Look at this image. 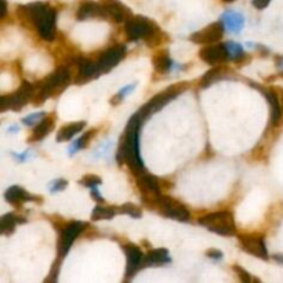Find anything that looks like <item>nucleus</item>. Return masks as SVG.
<instances>
[{
	"instance_id": "obj_20",
	"label": "nucleus",
	"mask_w": 283,
	"mask_h": 283,
	"mask_svg": "<svg viewBox=\"0 0 283 283\" xmlns=\"http://www.w3.org/2000/svg\"><path fill=\"white\" fill-rule=\"evenodd\" d=\"M234 75V70L226 66V64H220L216 65L214 68H212L210 70H208L204 75H203L202 80H200V87L202 88H208L212 84H214L216 82L222 80V79H228Z\"/></svg>"
},
{
	"instance_id": "obj_8",
	"label": "nucleus",
	"mask_w": 283,
	"mask_h": 283,
	"mask_svg": "<svg viewBox=\"0 0 283 283\" xmlns=\"http://www.w3.org/2000/svg\"><path fill=\"white\" fill-rule=\"evenodd\" d=\"M154 210H156L158 213H160L168 218L177 220L181 222H186V221L191 220V213H190L188 208H185V204L178 202L174 198L168 196V195H162L159 198Z\"/></svg>"
},
{
	"instance_id": "obj_14",
	"label": "nucleus",
	"mask_w": 283,
	"mask_h": 283,
	"mask_svg": "<svg viewBox=\"0 0 283 283\" xmlns=\"http://www.w3.org/2000/svg\"><path fill=\"white\" fill-rule=\"evenodd\" d=\"M101 6L104 8L106 18L116 24L128 22L133 17V12L120 0H100Z\"/></svg>"
},
{
	"instance_id": "obj_38",
	"label": "nucleus",
	"mask_w": 283,
	"mask_h": 283,
	"mask_svg": "<svg viewBox=\"0 0 283 283\" xmlns=\"http://www.w3.org/2000/svg\"><path fill=\"white\" fill-rule=\"evenodd\" d=\"M61 260H62V258H60V257H58L57 261L52 264V272H50L48 278H46V282H57L58 272H60V266H61Z\"/></svg>"
},
{
	"instance_id": "obj_47",
	"label": "nucleus",
	"mask_w": 283,
	"mask_h": 283,
	"mask_svg": "<svg viewBox=\"0 0 283 283\" xmlns=\"http://www.w3.org/2000/svg\"><path fill=\"white\" fill-rule=\"evenodd\" d=\"M280 75H282V76H283V72H282V74H280Z\"/></svg>"
},
{
	"instance_id": "obj_31",
	"label": "nucleus",
	"mask_w": 283,
	"mask_h": 283,
	"mask_svg": "<svg viewBox=\"0 0 283 283\" xmlns=\"http://www.w3.org/2000/svg\"><path fill=\"white\" fill-rule=\"evenodd\" d=\"M226 52H228V56H230V60H232V61H238L239 58L244 56L243 47L240 46L239 43L228 42V43H226Z\"/></svg>"
},
{
	"instance_id": "obj_25",
	"label": "nucleus",
	"mask_w": 283,
	"mask_h": 283,
	"mask_svg": "<svg viewBox=\"0 0 283 283\" xmlns=\"http://www.w3.org/2000/svg\"><path fill=\"white\" fill-rule=\"evenodd\" d=\"M152 65H154V70L158 74H162V75L163 74H168L174 68L173 60L170 58V56H168V52L166 50H159V52L154 54Z\"/></svg>"
},
{
	"instance_id": "obj_33",
	"label": "nucleus",
	"mask_w": 283,
	"mask_h": 283,
	"mask_svg": "<svg viewBox=\"0 0 283 283\" xmlns=\"http://www.w3.org/2000/svg\"><path fill=\"white\" fill-rule=\"evenodd\" d=\"M118 210L120 213L128 214L130 217H133V218H141V216H142V210L137 204H133V203H124Z\"/></svg>"
},
{
	"instance_id": "obj_40",
	"label": "nucleus",
	"mask_w": 283,
	"mask_h": 283,
	"mask_svg": "<svg viewBox=\"0 0 283 283\" xmlns=\"http://www.w3.org/2000/svg\"><path fill=\"white\" fill-rule=\"evenodd\" d=\"M252 3H253V6H254L257 10H264V8H266L268 4L271 3V0H253Z\"/></svg>"
},
{
	"instance_id": "obj_26",
	"label": "nucleus",
	"mask_w": 283,
	"mask_h": 283,
	"mask_svg": "<svg viewBox=\"0 0 283 283\" xmlns=\"http://www.w3.org/2000/svg\"><path fill=\"white\" fill-rule=\"evenodd\" d=\"M86 128V122H74L70 124H65L58 130L57 133V141L58 142H66L75 137L76 134L80 133L83 128Z\"/></svg>"
},
{
	"instance_id": "obj_43",
	"label": "nucleus",
	"mask_w": 283,
	"mask_h": 283,
	"mask_svg": "<svg viewBox=\"0 0 283 283\" xmlns=\"http://www.w3.org/2000/svg\"><path fill=\"white\" fill-rule=\"evenodd\" d=\"M275 61H276L275 64H276L278 68H279V70L283 72V57H282V56H279V57L275 58Z\"/></svg>"
},
{
	"instance_id": "obj_7",
	"label": "nucleus",
	"mask_w": 283,
	"mask_h": 283,
	"mask_svg": "<svg viewBox=\"0 0 283 283\" xmlns=\"http://www.w3.org/2000/svg\"><path fill=\"white\" fill-rule=\"evenodd\" d=\"M35 94V84L29 83V82L24 80L18 90H16L12 94H4L0 98V106H2V112L6 110H14L18 112L32 101Z\"/></svg>"
},
{
	"instance_id": "obj_34",
	"label": "nucleus",
	"mask_w": 283,
	"mask_h": 283,
	"mask_svg": "<svg viewBox=\"0 0 283 283\" xmlns=\"http://www.w3.org/2000/svg\"><path fill=\"white\" fill-rule=\"evenodd\" d=\"M79 184L86 186V188L92 190V188H97L98 185L102 184V180H101V177H98V176H96V174H86V176L82 177Z\"/></svg>"
},
{
	"instance_id": "obj_3",
	"label": "nucleus",
	"mask_w": 283,
	"mask_h": 283,
	"mask_svg": "<svg viewBox=\"0 0 283 283\" xmlns=\"http://www.w3.org/2000/svg\"><path fill=\"white\" fill-rule=\"evenodd\" d=\"M70 70L68 66H58L43 80L35 83V94L32 102L35 105H42L48 98L57 97L64 92L70 83Z\"/></svg>"
},
{
	"instance_id": "obj_24",
	"label": "nucleus",
	"mask_w": 283,
	"mask_h": 283,
	"mask_svg": "<svg viewBox=\"0 0 283 283\" xmlns=\"http://www.w3.org/2000/svg\"><path fill=\"white\" fill-rule=\"evenodd\" d=\"M220 18H221L220 21L224 24L226 30H230L232 34H239L240 29L243 28V25H244V18H243L242 14L234 12V10H228Z\"/></svg>"
},
{
	"instance_id": "obj_9",
	"label": "nucleus",
	"mask_w": 283,
	"mask_h": 283,
	"mask_svg": "<svg viewBox=\"0 0 283 283\" xmlns=\"http://www.w3.org/2000/svg\"><path fill=\"white\" fill-rule=\"evenodd\" d=\"M137 178V186L141 192V199L145 206L150 210H154L158 199L162 196L163 194L160 191V181L154 176L148 173H144L136 177Z\"/></svg>"
},
{
	"instance_id": "obj_46",
	"label": "nucleus",
	"mask_w": 283,
	"mask_h": 283,
	"mask_svg": "<svg viewBox=\"0 0 283 283\" xmlns=\"http://www.w3.org/2000/svg\"><path fill=\"white\" fill-rule=\"evenodd\" d=\"M222 2H226V3H232V2H235V0H222Z\"/></svg>"
},
{
	"instance_id": "obj_22",
	"label": "nucleus",
	"mask_w": 283,
	"mask_h": 283,
	"mask_svg": "<svg viewBox=\"0 0 283 283\" xmlns=\"http://www.w3.org/2000/svg\"><path fill=\"white\" fill-rule=\"evenodd\" d=\"M4 199L6 202L12 203L14 206H21L25 202H40V198H36L30 195L28 191H25L24 188L18 185H12L6 192H4Z\"/></svg>"
},
{
	"instance_id": "obj_17",
	"label": "nucleus",
	"mask_w": 283,
	"mask_h": 283,
	"mask_svg": "<svg viewBox=\"0 0 283 283\" xmlns=\"http://www.w3.org/2000/svg\"><path fill=\"white\" fill-rule=\"evenodd\" d=\"M199 57L202 61H204L208 65H220L226 64L230 60L228 52H226V46L224 43L221 44H208V46L203 47L199 52Z\"/></svg>"
},
{
	"instance_id": "obj_28",
	"label": "nucleus",
	"mask_w": 283,
	"mask_h": 283,
	"mask_svg": "<svg viewBox=\"0 0 283 283\" xmlns=\"http://www.w3.org/2000/svg\"><path fill=\"white\" fill-rule=\"evenodd\" d=\"M118 208L115 206H104V204H98L96 206L92 213V221H101V220H110L115 217Z\"/></svg>"
},
{
	"instance_id": "obj_1",
	"label": "nucleus",
	"mask_w": 283,
	"mask_h": 283,
	"mask_svg": "<svg viewBox=\"0 0 283 283\" xmlns=\"http://www.w3.org/2000/svg\"><path fill=\"white\" fill-rule=\"evenodd\" d=\"M141 118L138 114H134L126 124L124 133L122 134L119 148L116 152V160L119 164H128L130 172L138 177L146 173L144 162L140 155V128H141Z\"/></svg>"
},
{
	"instance_id": "obj_5",
	"label": "nucleus",
	"mask_w": 283,
	"mask_h": 283,
	"mask_svg": "<svg viewBox=\"0 0 283 283\" xmlns=\"http://www.w3.org/2000/svg\"><path fill=\"white\" fill-rule=\"evenodd\" d=\"M186 87H188V83H186V82H181V83H176V84L168 86V88L163 90V92H158L155 97H152V98L137 112L140 118H141V120L145 122L152 114L159 112L164 105L168 104L170 101H173L174 98H177L180 94H182V92L186 90Z\"/></svg>"
},
{
	"instance_id": "obj_21",
	"label": "nucleus",
	"mask_w": 283,
	"mask_h": 283,
	"mask_svg": "<svg viewBox=\"0 0 283 283\" xmlns=\"http://www.w3.org/2000/svg\"><path fill=\"white\" fill-rule=\"evenodd\" d=\"M54 126H56V114H54V112L47 114V115L44 116V119L39 122L35 128H34L32 133L29 136L28 141L29 142H38V141H42L44 137H47L48 134L52 133Z\"/></svg>"
},
{
	"instance_id": "obj_29",
	"label": "nucleus",
	"mask_w": 283,
	"mask_h": 283,
	"mask_svg": "<svg viewBox=\"0 0 283 283\" xmlns=\"http://www.w3.org/2000/svg\"><path fill=\"white\" fill-rule=\"evenodd\" d=\"M97 134V128H92V130H88V132H86V133L83 134L82 137H79V138L76 140L74 144L70 145V155L74 156L78 152V150H83V148H86L87 145H88V142L92 141V137Z\"/></svg>"
},
{
	"instance_id": "obj_30",
	"label": "nucleus",
	"mask_w": 283,
	"mask_h": 283,
	"mask_svg": "<svg viewBox=\"0 0 283 283\" xmlns=\"http://www.w3.org/2000/svg\"><path fill=\"white\" fill-rule=\"evenodd\" d=\"M168 34H164L162 29L159 28L158 30H156L154 35L150 36V38H148L146 40H145V43H146V46L148 47H152V48H155V47L160 46V44H163L164 42H168Z\"/></svg>"
},
{
	"instance_id": "obj_16",
	"label": "nucleus",
	"mask_w": 283,
	"mask_h": 283,
	"mask_svg": "<svg viewBox=\"0 0 283 283\" xmlns=\"http://www.w3.org/2000/svg\"><path fill=\"white\" fill-rule=\"evenodd\" d=\"M123 250H124V254H126V260H128V264H126V279L128 280L140 270H142L144 254H142V250L138 246L133 244V243L123 244Z\"/></svg>"
},
{
	"instance_id": "obj_35",
	"label": "nucleus",
	"mask_w": 283,
	"mask_h": 283,
	"mask_svg": "<svg viewBox=\"0 0 283 283\" xmlns=\"http://www.w3.org/2000/svg\"><path fill=\"white\" fill-rule=\"evenodd\" d=\"M46 115H47L46 112H36V114L28 115L26 118H24L22 119V124H25V126H29V128H34V124L36 126L39 122L44 119V116Z\"/></svg>"
},
{
	"instance_id": "obj_44",
	"label": "nucleus",
	"mask_w": 283,
	"mask_h": 283,
	"mask_svg": "<svg viewBox=\"0 0 283 283\" xmlns=\"http://www.w3.org/2000/svg\"><path fill=\"white\" fill-rule=\"evenodd\" d=\"M12 156H14V158H18V160H20V162H24V160L28 158V152H25V154H22V155H17V154H14Z\"/></svg>"
},
{
	"instance_id": "obj_32",
	"label": "nucleus",
	"mask_w": 283,
	"mask_h": 283,
	"mask_svg": "<svg viewBox=\"0 0 283 283\" xmlns=\"http://www.w3.org/2000/svg\"><path fill=\"white\" fill-rule=\"evenodd\" d=\"M136 87H137V83H132V84H128V86H124L123 88H120V90H119V92H116L115 96L112 97V100H110V104L112 105L120 104L122 101L128 97V94H130V92H133Z\"/></svg>"
},
{
	"instance_id": "obj_18",
	"label": "nucleus",
	"mask_w": 283,
	"mask_h": 283,
	"mask_svg": "<svg viewBox=\"0 0 283 283\" xmlns=\"http://www.w3.org/2000/svg\"><path fill=\"white\" fill-rule=\"evenodd\" d=\"M250 84L264 94V97H266L268 104L271 106V124L272 126H276L278 123L280 122V118H282V104H280L278 90H275V88H266V87L260 86L258 83H254V82H250Z\"/></svg>"
},
{
	"instance_id": "obj_13",
	"label": "nucleus",
	"mask_w": 283,
	"mask_h": 283,
	"mask_svg": "<svg viewBox=\"0 0 283 283\" xmlns=\"http://www.w3.org/2000/svg\"><path fill=\"white\" fill-rule=\"evenodd\" d=\"M224 32H226L224 24L221 21H217V22L204 26L195 34H192L190 39L196 44H214L224 38Z\"/></svg>"
},
{
	"instance_id": "obj_23",
	"label": "nucleus",
	"mask_w": 283,
	"mask_h": 283,
	"mask_svg": "<svg viewBox=\"0 0 283 283\" xmlns=\"http://www.w3.org/2000/svg\"><path fill=\"white\" fill-rule=\"evenodd\" d=\"M172 262V257L168 254V248H152L145 253L142 258V268L148 266H162Z\"/></svg>"
},
{
	"instance_id": "obj_37",
	"label": "nucleus",
	"mask_w": 283,
	"mask_h": 283,
	"mask_svg": "<svg viewBox=\"0 0 283 283\" xmlns=\"http://www.w3.org/2000/svg\"><path fill=\"white\" fill-rule=\"evenodd\" d=\"M66 186H68V181H66V180L58 178V180H56V181L50 182V192H52V194L61 192V191H64Z\"/></svg>"
},
{
	"instance_id": "obj_42",
	"label": "nucleus",
	"mask_w": 283,
	"mask_h": 283,
	"mask_svg": "<svg viewBox=\"0 0 283 283\" xmlns=\"http://www.w3.org/2000/svg\"><path fill=\"white\" fill-rule=\"evenodd\" d=\"M0 3H2V14H0V18L4 20L7 16V2L6 0H0Z\"/></svg>"
},
{
	"instance_id": "obj_10",
	"label": "nucleus",
	"mask_w": 283,
	"mask_h": 283,
	"mask_svg": "<svg viewBox=\"0 0 283 283\" xmlns=\"http://www.w3.org/2000/svg\"><path fill=\"white\" fill-rule=\"evenodd\" d=\"M86 226L87 224L82 222V221H70L60 230V239H58V257L60 258H64L65 256L68 254L75 239L86 230Z\"/></svg>"
},
{
	"instance_id": "obj_41",
	"label": "nucleus",
	"mask_w": 283,
	"mask_h": 283,
	"mask_svg": "<svg viewBox=\"0 0 283 283\" xmlns=\"http://www.w3.org/2000/svg\"><path fill=\"white\" fill-rule=\"evenodd\" d=\"M92 199L94 200H97L98 203H104V198L101 196V194H100L96 188H92Z\"/></svg>"
},
{
	"instance_id": "obj_4",
	"label": "nucleus",
	"mask_w": 283,
	"mask_h": 283,
	"mask_svg": "<svg viewBox=\"0 0 283 283\" xmlns=\"http://www.w3.org/2000/svg\"><path fill=\"white\" fill-rule=\"evenodd\" d=\"M198 222L208 231L214 232L222 236H232L236 235V222L234 213L230 210H221L214 213L204 214L199 217Z\"/></svg>"
},
{
	"instance_id": "obj_2",
	"label": "nucleus",
	"mask_w": 283,
	"mask_h": 283,
	"mask_svg": "<svg viewBox=\"0 0 283 283\" xmlns=\"http://www.w3.org/2000/svg\"><path fill=\"white\" fill-rule=\"evenodd\" d=\"M17 17L21 22L35 26L43 40L52 42L57 30V10L47 3L36 2L24 4L17 8Z\"/></svg>"
},
{
	"instance_id": "obj_19",
	"label": "nucleus",
	"mask_w": 283,
	"mask_h": 283,
	"mask_svg": "<svg viewBox=\"0 0 283 283\" xmlns=\"http://www.w3.org/2000/svg\"><path fill=\"white\" fill-rule=\"evenodd\" d=\"M76 20L78 21H87V20H108L104 8L100 2L92 0H83L78 7L76 12Z\"/></svg>"
},
{
	"instance_id": "obj_45",
	"label": "nucleus",
	"mask_w": 283,
	"mask_h": 283,
	"mask_svg": "<svg viewBox=\"0 0 283 283\" xmlns=\"http://www.w3.org/2000/svg\"><path fill=\"white\" fill-rule=\"evenodd\" d=\"M274 260L279 262V264H283V254H275L274 256Z\"/></svg>"
},
{
	"instance_id": "obj_39",
	"label": "nucleus",
	"mask_w": 283,
	"mask_h": 283,
	"mask_svg": "<svg viewBox=\"0 0 283 283\" xmlns=\"http://www.w3.org/2000/svg\"><path fill=\"white\" fill-rule=\"evenodd\" d=\"M206 256L210 257V258H213L214 261H218L224 257V254L221 253V250H217V248H210V250H208V252H206Z\"/></svg>"
},
{
	"instance_id": "obj_11",
	"label": "nucleus",
	"mask_w": 283,
	"mask_h": 283,
	"mask_svg": "<svg viewBox=\"0 0 283 283\" xmlns=\"http://www.w3.org/2000/svg\"><path fill=\"white\" fill-rule=\"evenodd\" d=\"M238 242L242 250L248 254L258 257L261 260H268V252H266V239L264 235L258 232H250V234H239Z\"/></svg>"
},
{
	"instance_id": "obj_36",
	"label": "nucleus",
	"mask_w": 283,
	"mask_h": 283,
	"mask_svg": "<svg viewBox=\"0 0 283 283\" xmlns=\"http://www.w3.org/2000/svg\"><path fill=\"white\" fill-rule=\"evenodd\" d=\"M232 270L235 271V274H236L238 276H239V279L242 280V282L244 283H248V282H253V280H257V282H260V279H257V278H253L250 274H248L244 268H242V266H232Z\"/></svg>"
},
{
	"instance_id": "obj_6",
	"label": "nucleus",
	"mask_w": 283,
	"mask_h": 283,
	"mask_svg": "<svg viewBox=\"0 0 283 283\" xmlns=\"http://www.w3.org/2000/svg\"><path fill=\"white\" fill-rule=\"evenodd\" d=\"M159 28L160 26L155 21H152V20H150L148 17H144V16H133L128 22H124L126 38L130 42H145L148 38L154 35Z\"/></svg>"
},
{
	"instance_id": "obj_15",
	"label": "nucleus",
	"mask_w": 283,
	"mask_h": 283,
	"mask_svg": "<svg viewBox=\"0 0 283 283\" xmlns=\"http://www.w3.org/2000/svg\"><path fill=\"white\" fill-rule=\"evenodd\" d=\"M70 61L78 68V74H76L75 78V82L78 84H83V83L94 80V79H97V78L101 76L98 70H97L96 61H92V60H87V58L83 57L70 58Z\"/></svg>"
},
{
	"instance_id": "obj_12",
	"label": "nucleus",
	"mask_w": 283,
	"mask_h": 283,
	"mask_svg": "<svg viewBox=\"0 0 283 283\" xmlns=\"http://www.w3.org/2000/svg\"><path fill=\"white\" fill-rule=\"evenodd\" d=\"M126 54H128V48L120 43L101 52L100 57L96 60V65H97L100 75H105L110 70H114L115 66H118L122 60L126 57Z\"/></svg>"
},
{
	"instance_id": "obj_27",
	"label": "nucleus",
	"mask_w": 283,
	"mask_h": 283,
	"mask_svg": "<svg viewBox=\"0 0 283 283\" xmlns=\"http://www.w3.org/2000/svg\"><path fill=\"white\" fill-rule=\"evenodd\" d=\"M20 222H26V218L16 216L14 213H7L2 217V222H0V231L3 235H12V232L16 231V226Z\"/></svg>"
}]
</instances>
